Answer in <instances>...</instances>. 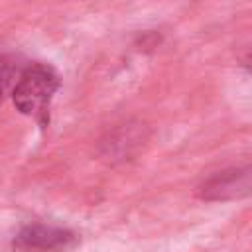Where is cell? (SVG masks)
Segmentation results:
<instances>
[{
    "instance_id": "obj_1",
    "label": "cell",
    "mask_w": 252,
    "mask_h": 252,
    "mask_svg": "<svg viewBox=\"0 0 252 252\" xmlns=\"http://www.w3.org/2000/svg\"><path fill=\"white\" fill-rule=\"evenodd\" d=\"M59 85V75L51 65L33 63L22 69L12 89V100L22 114L32 116L45 126L49 120V104Z\"/></svg>"
},
{
    "instance_id": "obj_2",
    "label": "cell",
    "mask_w": 252,
    "mask_h": 252,
    "mask_svg": "<svg viewBox=\"0 0 252 252\" xmlns=\"http://www.w3.org/2000/svg\"><path fill=\"white\" fill-rule=\"evenodd\" d=\"M197 195L205 201H234L252 195V161L230 165L209 175L197 187Z\"/></svg>"
},
{
    "instance_id": "obj_3",
    "label": "cell",
    "mask_w": 252,
    "mask_h": 252,
    "mask_svg": "<svg viewBox=\"0 0 252 252\" xmlns=\"http://www.w3.org/2000/svg\"><path fill=\"white\" fill-rule=\"evenodd\" d=\"M79 244L73 230L53 224H28L12 240L18 252H69Z\"/></svg>"
},
{
    "instance_id": "obj_4",
    "label": "cell",
    "mask_w": 252,
    "mask_h": 252,
    "mask_svg": "<svg viewBox=\"0 0 252 252\" xmlns=\"http://www.w3.org/2000/svg\"><path fill=\"white\" fill-rule=\"evenodd\" d=\"M144 126L130 122L122 124L108 136V140L102 142L104 156H110V159H128L144 144Z\"/></svg>"
},
{
    "instance_id": "obj_5",
    "label": "cell",
    "mask_w": 252,
    "mask_h": 252,
    "mask_svg": "<svg viewBox=\"0 0 252 252\" xmlns=\"http://www.w3.org/2000/svg\"><path fill=\"white\" fill-rule=\"evenodd\" d=\"M20 73H22V69H20L16 57H12V55H2L0 57V102H2L4 94L8 93V89L12 85H16Z\"/></svg>"
}]
</instances>
